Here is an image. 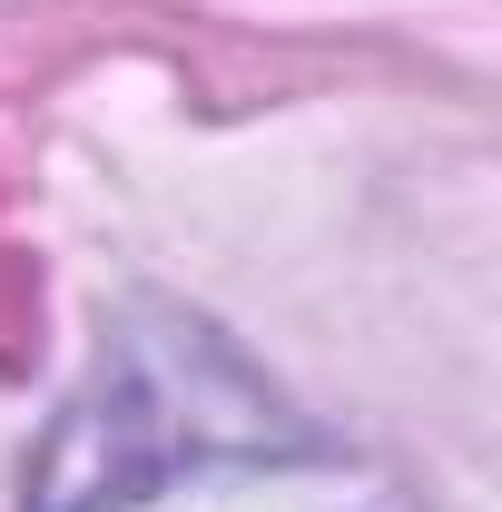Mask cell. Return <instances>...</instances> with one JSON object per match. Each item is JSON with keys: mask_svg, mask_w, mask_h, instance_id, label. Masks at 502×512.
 <instances>
[{"mask_svg": "<svg viewBox=\"0 0 502 512\" xmlns=\"http://www.w3.org/2000/svg\"><path fill=\"white\" fill-rule=\"evenodd\" d=\"M296 453H315V434L217 325L138 296L119 306L89 384L60 404L30 463V512H109L207 463H296Z\"/></svg>", "mask_w": 502, "mask_h": 512, "instance_id": "1", "label": "cell"}]
</instances>
